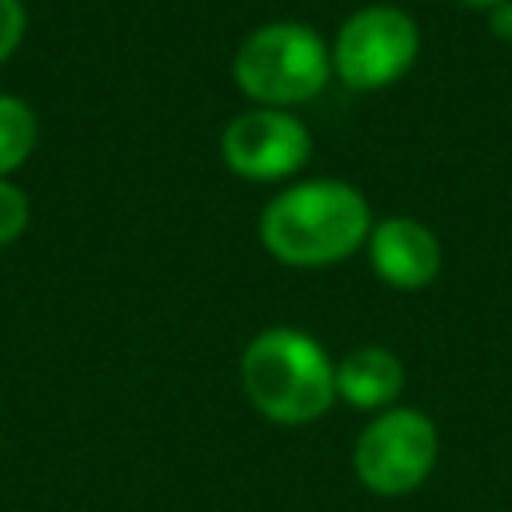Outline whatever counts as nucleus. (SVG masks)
I'll use <instances>...</instances> for the list:
<instances>
[{
	"label": "nucleus",
	"instance_id": "nucleus-10",
	"mask_svg": "<svg viewBox=\"0 0 512 512\" xmlns=\"http://www.w3.org/2000/svg\"><path fill=\"white\" fill-rule=\"evenodd\" d=\"M28 220H32L28 192H24L16 180L0 176V248L16 244V240L24 236V228H28Z\"/></svg>",
	"mask_w": 512,
	"mask_h": 512
},
{
	"label": "nucleus",
	"instance_id": "nucleus-8",
	"mask_svg": "<svg viewBox=\"0 0 512 512\" xmlns=\"http://www.w3.org/2000/svg\"><path fill=\"white\" fill-rule=\"evenodd\" d=\"M404 392V364L388 348H356L344 360H336V400L360 408V412H384Z\"/></svg>",
	"mask_w": 512,
	"mask_h": 512
},
{
	"label": "nucleus",
	"instance_id": "nucleus-11",
	"mask_svg": "<svg viewBox=\"0 0 512 512\" xmlns=\"http://www.w3.org/2000/svg\"><path fill=\"white\" fill-rule=\"evenodd\" d=\"M24 32H28L24 0H0V64L16 56V48L24 44Z\"/></svg>",
	"mask_w": 512,
	"mask_h": 512
},
{
	"label": "nucleus",
	"instance_id": "nucleus-9",
	"mask_svg": "<svg viewBox=\"0 0 512 512\" xmlns=\"http://www.w3.org/2000/svg\"><path fill=\"white\" fill-rule=\"evenodd\" d=\"M40 140V120L36 108L24 96L0 92V176H12L16 168L28 164Z\"/></svg>",
	"mask_w": 512,
	"mask_h": 512
},
{
	"label": "nucleus",
	"instance_id": "nucleus-4",
	"mask_svg": "<svg viewBox=\"0 0 512 512\" xmlns=\"http://www.w3.org/2000/svg\"><path fill=\"white\" fill-rule=\"evenodd\" d=\"M440 456L436 424L416 408H384L368 420L352 448V468L360 484L376 496H408L420 488Z\"/></svg>",
	"mask_w": 512,
	"mask_h": 512
},
{
	"label": "nucleus",
	"instance_id": "nucleus-7",
	"mask_svg": "<svg viewBox=\"0 0 512 512\" xmlns=\"http://www.w3.org/2000/svg\"><path fill=\"white\" fill-rule=\"evenodd\" d=\"M364 248H368L372 272L400 292L428 288L444 264V248H440L436 232L412 216H388V220L372 224Z\"/></svg>",
	"mask_w": 512,
	"mask_h": 512
},
{
	"label": "nucleus",
	"instance_id": "nucleus-12",
	"mask_svg": "<svg viewBox=\"0 0 512 512\" xmlns=\"http://www.w3.org/2000/svg\"><path fill=\"white\" fill-rule=\"evenodd\" d=\"M488 28H492L496 40H512V0L488 8Z\"/></svg>",
	"mask_w": 512,
	"mask_h": 512
},
{
	"label": "nucleus",
	"instance_id": "nucleus-1",
	"mask_svg": "<svg viewBox=\"0 0 512 512\" xmlns=\"http://www.w3.org/2000/svg\"><path fill=\"white\" fill-rule=\"evenodd\" d=\"M368 232L372 208L364 192L328 176L288 184L260 212V244L288 268L340 264L368 244Z\"/></svg>",
	"mask_w": 512,
	"mask_h": 512
},
{
	"label": "nucleus",
	"instance_id": "nucleus-13",
	"mask_svg": "<svg viewBox=\"0 0 512 512\" xmlns=\"http://www.w3.org/2000/svg\"><path fill=\"white\" fill-rule=\"evenodd\" d=\"M460 4H468V8H484V12H488V8H496V4H504V0H460Z\"/></svg>",
	"mask_w": 512,
	"mask_h": 512
},
{
	"label": "nucleus",
	"instance_id": "nucleus-5",
	"mask_svg": "<svg viewBox=\"0 0 512 512\" xmlns=\"http://www.w3.org/2000/svg\"><path fill=\"white\" fill-rule=\"evenodd\" d=\"M420 56V28L396 4L356 8L332 40V72L356 88L376 92L396 84Z\"/></svg>",
	"mask_w": 512,
	"mask_h": 512
},
{
	"label": "nucleus",
	"instance_id": "nucleus-6",
	"mask_svg": "<svg viewBox=\"0 0 512 512\" xmlns=\"http://www.w3.org/2000/svg\"><path fill=\"white\" fill-rule=\"evenodd\" d=\"M220 156L240 180H288L296 176L312 156V132L308 124L288 108H260L232 116L220 132Z\"/></svg>",
	"mask_w": 512,
	"mask_h": 512
},
{
	"label": "nucleus",
	"instance_id": "nucleus-2",
	"mask_svg": "<svg viewBox=\"0 0 512 512\" xmlns=\"http://www.w3.org/2000/svg\"><path fill=\"white\" fill-rule=\"evenodd\" d=\"M248 404L272 424H312L336 404V364L304 328H264L240 356Z\"/></svg>",
	"mask_w": 512,
	"mask_h": 512
},
{
	"label": "nucleus",
	"instance_id": "nucleus-3",
	"mask_svg": "<svg viewBox=\"0 0 512 512\" xmlns=\"http://www.w3.org/2000/svg\"><path fill=\"white\" fill-rule=\"evenodd\" d=\"M332 76V44L300 20H272L252 28L236 56L232 80L260 108H296L324 92Z\"/></svg>",
	"mask_w": 512,
	"mask_h": 512
}]
</instances>
